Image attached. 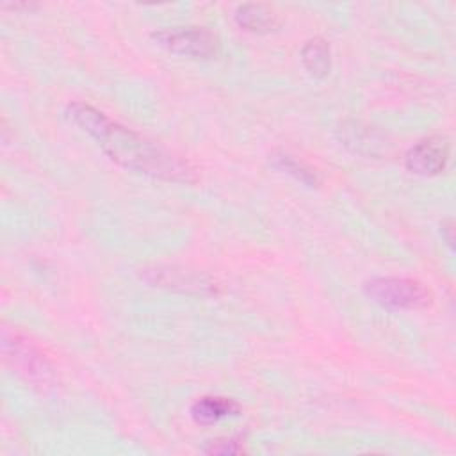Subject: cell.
I'll list each match as a JSON object with an SVG mask.
<instances>
[{
    "instance_id": "obj_8",
    "label": "cell",
    "mask_w": 456,
    "mask_h": 456,
    "mask_svg": "<svg viewBox=\"0 0 456 456\" xmlns=\"http://www.w3.org/2000/svg\"><path fill=\"white\" fill-rule=\"evenodd\" d=\"M301 62L314 78H324L331 68L330 45L321 37L306 41V45L301 50Z\"/></svg>"
},
{
    "instance_id": "obj_12",
    "label": "cell",
    "mask_w": 456,
    "mask_h": 456,
    "mask_svg": "<svg viewBox=\"0 0 456 456\" xmlns=\"http://www.w3.org/2000/svg\"><path fill=\"white\" fill-rule=\"evenodd\" d=\"M442 235H444L445 242L452 248L454 246V228H452V221L451 219H445L442 223Z\"/></svg>"
},
{
    "instance_id": "obj_10",
    "label": "cell",
    "mask_w": 456,
    "mask_h": 456,
    "mask_svg": "<svg viewBox=\"0 0 456 456\" xmlns=\"http://www.w3.org/2000/svg\"><path fill=\"white\" fill-rule=\"evenodd\" d=\"M157 278V283L169 285V287H182V289H212L210 281H205L196 276H187L183 271H151Z\"/></svg>"
},
{
    "instance_id": "obj_4",
    "label": "cell",
    "mask_w": 456,
    "mask_h": 456,
    "mask_svg": "<svg viewBox=\"0 0 456 456\" xmlns=\"http://www.w3.org/2000/svg\"><path fill=\"white\" fill-rule=\"evenodd\" d=\"M162 48L191 59H212L219 53L217 37L203 27H178L153 32L151 36Z\"/></svg>"
},
{
    "instance_id": "obj_3",
    "label": "cell",
    "mask_w": 456,
    "mask_h": 456,
    "mask_svg": "<svg viewBox=\"0 0 456 456\" xmlns=\"http://www.w3.org/2000/svg\"><path fill=\"white\" fill-rule=\"evenodd\" d=\"M2 351L5 362L34 385H48L53 372L45 354L23 335L4 333Z\"/></svg>"
},
{
    "instance_id": "obj_2",
    "label": "cell",
    "mask_w": 456,
    "mask_h": 456,
    "mask_svg": "<svg viewBox=\"0 0 456 456\" xmlns=\"http://www.w3.org/2000/svg\"><path fill=\"white\" fill-rule=\"evenodd\" d=\"M365 294L378 305L394 310H420L431 305V290L411 278H372L363 285Z\"/></svg>"
},
{
    "instance_id": "obj_11",
    "label": "cell",
    "mask_w": 456,
    "mask_h": 456,
    "mask_svg": "<svg viewBox=\"0 0 456 456\" xmlns=\"http://www.w3.org/2000/svg\"><path fill=\"white\" fill-rule=\"evenodd\" d=\"M205 452L208 454H240L244 452L242 445H239L237 440H212L208 447H205Z\"/></svg>"
},
{
    "instance_id": "obj_5",
    "label": "cell",
    "mask_w": 456,
    "mask_h": 456,
    "mask_svg": "<svg viewBox=\"0 0 456 456\" xmlns=\"http://www.w3.org/2000/svg\"><path fill=\"white\" fill-rule=\"evenodd\" d=\"M449 160V142L442 135H429L415 142L404 157L406 169L420 176L440 175Z\"/></svg>"
},
{
    "instance_id": "obj_7",
    "label": "cell",
    "mask_w": 456,
    "mask_h": 456,
    "mask_svg": "<svg viewBox=\"0 0 456 456\" xmlns=\"http://www.w3.org/2000/svg\"><path fill=\"white\" fill-rule=\"evenodd\" d=\"M239 404L233 399L219 397V395H207L198 399L192 408L191 415L200 424H212L224 417H232L239 413Z\"/></svg>"
},
{
    "instance_id": "obj_6",
    "label": "cell",
    "mask_w": 456,
    "mask_h": 456,
    "mask_svg": "<svg viewBox=\"0 0 456 456\" xmlns=\"http://www.w3.org/2000/svg\"><path fill=\"white\" fill-rule=\"evenodd\" d=\"M235 21L244 30L265 34L278 27V14L265 4H242L235 11Z\"/></svg>"
},
{
    "instance_id": "obj_9",
    "label": "cell",
    "mask_w": 456,
    "mask_h": 456,
    "mask_svg": "<svg viewBox=\"0 0 456 456\" xmlns=\"http://www.w3.org/2000/svg\"><path fill=\"white\" fill-rule=\"evenodd\" d=\"M273 166L278 167L280 171H285L287 175H292L296 180L310 185V187H315L319 185V176L315 173V169H312L310 166H306L305 162L294 159L292 155L289 153H280V155H274L273 159Z\"/></svg>"
},
{
    "instance_id": "obj_1",
    "label": "cell",
    "mask_w": 456,
    "mask_h": 456,
    "mask_svg": "<svg viewBox=\"0 0 456 456\" xmlns=\"http://www.w3.org/2000/svg\"><path fill=\"white\" fill-rule=\"evenodd\" d=\"M66 112L80 130L96 141L110 160L125 169L166 182H196V173L185 160L112 121L93 105L75 102L68 105Z\"/></svg>"
}]
</instances>
